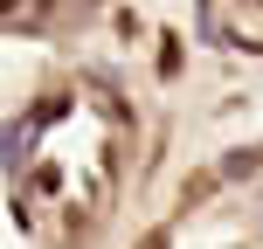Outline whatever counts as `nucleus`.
Returning a JSON list of instances; mask_svg holds the SVG:
<instances>
[{"mask_svg":"<svg viewBox=\"0 0 263 249\" xmlns=\"http://www.w3.org/2000/svg\"><path fill=\"white\" fill-rule=\"evenodd\" d=\"M256 166H263V152H256V145H250V152H229V159H222V173H229V180H250Z\"/></svg>","mask_w":263,"mask_h":249,"instance_id":"f257e3e1","label":"nucleus"},{"mask_svg":"<svg viewBox=\"0 0 263 249\" xmlns=\"http://www.w3.org/2000/svg\"><path fill=\"white\" fill-rule=\"evenodd\" d=\"M139 249H166V236H159V228H153V236H145V242H139Z\"/></svg>","mask_w":263,"mask_h":249,"instance_id":"f03ea898","label":"nucleus"}]
</instances>
